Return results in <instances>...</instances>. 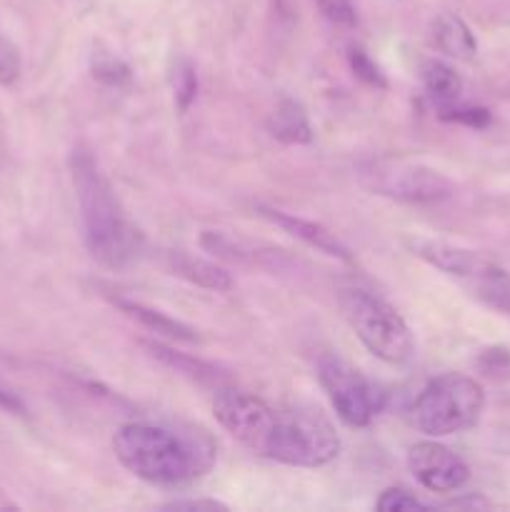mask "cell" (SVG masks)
Returning a JSON list of instances; mask_svg holds the SVG:
<instances>
[{"label": "cell", "mask_w": 510, "mask_h": 512, "mask_svg": "<svg viewBox=\"0 0 510 512\" xmlns=\"http://www.w3.org/2000/svg\"><path fill=\"white\" fill-rule=\"evenodd\" d=\"M485 408V390L470 375L445 373L430 380L410 405V423L428 438L470 430Z\"/></svg>", "instance_id": "obj_4"}, {"label": "cell", "mask_w": 510, "mask_h": 512, "mask_svg": "<svg viewBox=\"0 0 510 512\" xmlns=\"http://www.w3.org/2000/svg\"><path fill=\"white\" fill-rule=\"evenodd\" d=\"M465 285L470 288L473 298H478L485 308L495 310L500 315H510V270H505L503 265L493 263L485 273H480L478 278Z\"/></svg>", "instance_id": "obj_16"}, {"label": "cell", "mask_w": 510, "mask_h": 512, "mask_svg": "<svg viewBox=\"0 0 510 512\" xmlns=\"http://www.w3.org/2000/svg\"><path fill=\"white\" fill-rule=\"evenodd\" d=\"M168 268L170 273L188 280V283L198 285V288L215 290V293H228V290L233 288V278H230V273L223 265L213 263V260L198 258V255L183 253V250L168 253Z\"/></svg>", "instance_id": "obj_12"}, {"label": "cell", "mask_w": 510, "mask_h": 512, "mask_svg": "<svg viewBox=\"0 0 510 512\" xmlns=\"http://www.w3.org/2000/svg\"><path fill=\"white\" fill-rule=\"evenodd\" d=\"M360 180L370 193L410 205H433L455 193L448 175L415 160H373L360 168Z\"/></svg>", "instance_id": "obj_6"}, {"label": "cell", "mask_w": 510, "mask_h": 512, "mask_svg": "<svg viewBox=\"0 0 510 512\" xmlns=\"http://www.w3.org/2000/svg\"><path fill=\"white\" fill-rule=\"evenodd\" d=\"M495 448L500 450V455H510V430H500L495 438Z\"/></svg>", "instance_id": "obj_29"}, {"label": "cell", "mask_w": 510, "mask_h": 512, "mask_svg": "<svg viewBox=\"0 0 510 512\" xmlns=\"http://www.w3.org/2000/svg\"><path fill=\"white\" fill-rule=\"evenodd\" d=\"M408 470L430 493H455L470 480L465 460L435 440H423L408 450Z\"/></svg>", "instance_id": "obj_9"}, {"label": "cell", "mask_w": 510, "mask_h": 512, "mask_svg": "<svg viewBox=\"0 0 510 512\" xmlns=\"http://www.w3.org/2000/svg\"><path fill=\"white\" fill-rule=\"evenodd\" d=\"M433 38L440 53H445L453 60H473L478 55V40H475L473 30L468 28L460 15L455 13H440L433 23Z\"/></svg>", "instance_id": "obj_14"}, {"label": "cell", "mask_w": 510, "mask_h": 512, "mask_svg": "<svg viewBox=\"0 0 510 512\" xmlns=\"http://www.w3.org/2000/svg\"><path fill=\"white\" fill-rule=\"evenodd\" d=\"M113 453L128 473L158 488H188L215 463V443L205 430H170L125 423L113 435Z\"/></svg>", "instance_id": "obj_1"}, {"label": "cell", "mask_w": 510, "mask_h": 512, "mask_svg": "<svg viewBox=\"0 0 510 512\" xmlns=\"http://www.w3.org/2000/svg\"><path fill=\"white\" fill-rule=\"evenodd\" d=\"M163 510H228V505L220 500H173V503L160 505Z\"/></svg>", "instance_id": "obj_27"}, {"label": "cell", "mask_w": 510, "mask_h": 512, "mask_svg": "<svg viewBox=\"0 0 510 512\" xmlns=\"http://www.w3.org/2000/svg\"><path fill=\"white\" fill-rule=\"evenodd\" d=\"M318 5L325 18L335 25H355V20H358L350 0H318Z\"/></svg>", "instance_id": "obj_25"}, {"label": "cell", "mask_w": 510, "mask_h": 512, "mask_svg": "<svg viewBox=\"0 0 510 512\" xmlns=\"http://www.w3.org/2000/svg\"><path fill=\"white\" fill-rule=\"evenodd\" d=\"M438 113L440 120L465 125V128H488L490 120H493L488 108H480V105H458V100L448 105H438Z\"/></svg>", "instance_id": "obj_21"}, {"label": "cell", "mask_w": 510, "mask_h": 512, "mask_svg": "<svg viewBox=\"0 0 510 512\" xmlns=\"http://www.w3.org/2000/svg\"><path fill=\"white\" fill-rule=\"evenodd\" d=\"M23 70V60H20V50L15 48L13 40L0 35V85H13L20 78Z\"/></svg>", "instance_id": "obj_24"}, {"label": "cell", "mask_w": 510, "mask_h": 512, "mask_svg": "<svg viewBox=\"0 0 510 512\" xmlns=\"http://www.w3.org/2000/svg\"><path fill=\"white\" fill-rule=\"evenodd\" d=\"M0 408L13 415H25V403L5 383H0Z\"/></svg>", "instance_id": "obj_28"}, {"label": "cell", "mask_w": 510, "mask_h": 512, "mask_svg": "<svg viewBox=\"0 0 510 512\" xmlns=\"http://www.w3.org/2000/svg\"><path fill=\"white\" fill-rule=\"evenodd\" d=\"M70 170H73V185L78 195L80 220H83V240L90 258L103 268H123L138 253V230L125 218L108 178L100 173L93 155L75 150L70 158Z\"/></svg>", "instance_id": "obj_2"}, {"label": "cell", "mask_w": 510, "mask_h": 512, "mask_svg": "<svg viewBox=\"0 0 510 512\" xmlns=\"http://www.w3.org/2000/svg\"><path fill=\"white\" fill-rule=\"evenodd\" d=\"M260 215L268 218L270 223H275L278 228H283L285 233H290L293 238L303 240L305 245L315 248L318 253L330 255L335 260H343V263H353V253L348 250V245L338 238L335 233H330L325 225L315 223V220L300 218L295 213H285V210L278 208H268V205H260Z\"/></svg>", "instance_id": "obj_11"}, {"label": "cell", "mask_w": 510, "mask_h": 512, "mask_svg": "<svg viewBox=\"0 0 510 512\" xmlns=\"http://www.w3.org/2000/svg\"><path fill=\"white\" fill-rule=\"evenodd\" d=\"M348 63H350V70L355 73V78L363 80L365 85L378 90L388 88V80H385V73L380 70V65L375 63V60L370 58L360 45H355V48L348 50Z\"/></svg>", "instance_id": "obj_22"}, {"label": "cell", "mask_w": 510, "mask_h": 512, "mask_svg": "<svg viewBox=\"0 0 510 512\" xmlns=\"http://www.w3.org/2000/svg\"><path fill=\"white\" fill-rule=\"evenodd\" d=\"M268 133L278 143L285 145H308L313 143V125L303 105L293 98H283L268 118Z\"/></svg>", "instance_id": "obj_13"}, {"label": "cell", "mask_w": 510, "mask_h": 512, "mask_svg": "<svg viewBox=\"0 0 510 512\" xmlns=\"http://www.w3.org/2000/svg\"><path fill=\"white\" fill-rule=\"evenodd\" d=\"M215 420L233 435L235 440L253 453H265L270 433L275 428L278 410L265 400L235 388H220L213 398Z\"/></svg>", "instance_id": "obj_8"}, {"label": "cell", "mask_w": 510, "mask_h": 512, "mask_svg": "<svg viewBox=\"0 0 510 512\" xmlns=\"http://www.w3.org/2000/svg\"><path fill=\"white\" fill-rule=\"evenodd\" d=\"M338 305L368 353L388 365H405L413 360V333L388 300L358 285H348L338 290Z\"/></svg>", "instance_id": "obj_3"}, {"label": "cell", "mask_w": 510, "mask_h": 512, "mask_svg": "<svg viewBox=\"0 0 510 512\" xmlns=\"http://www.w3.org/2000/svg\"><path fill=\"white\" fill-rule=\"evenodd\" d=\"M375 508H378L380 512H415V510H430V505L423 503L420 498H415L410 490L388 488L380 493Z\"/></svg>", "instance_id": "obj_23"}, {"label": "cell", "mask_w": 510, "mask_h": 512, "mask_svg": "<svg viewBox=\"0 0 510 512\" xmlns=\"http://www.w3.org/2000/svg\"><path fill=\"white\" fill-rule=\"evenodd\" d=\"M173 95L175 105H178L180 113H188L190 105L195 103V95H198V73H195V65L188 58H178L173 65Z\"/></svg>", "instance_id": "obj_19"}, {"label": "cell", "mask_w": 510, "mask_h": 512, "mask_svg": "<svg viewBox=\"0 0 510 512\" xmlns=\"http://www.w3.org/2000/svg\"><path fill=\"white\" fill-rule=\"evenodd\" d=\"M318 378L335 415L348 428H368L375 415L385 408L383 388L335 355L320 358Z\"/></svg>", "instance_id": "obj_7"}, {"label": "cell", "mask_w": 510, "mask_h": 512, "mask_svg": "<svg viewBox=\"0 0 510 512\" xmlns=\"http://www.w3.org/2000/svg\"><path fill=\"white\" fill-rule=\"evenodd\" d=\"M93 78L98 83L110 85V88H120V85L130 83V68L125 60H120L113 53H95L93 55Z\"/></svg>", "instance_id": "obj_20"}, {"label": "cell", "mask_w": 510, "mask_h": 512, "mask_svg": "<svg viewBox=\"0 0 510 512\" xmlns=\"http://www.w3.org/2000/svg\"><path fill=\"white\" fill-rule=\"evenodd\" d=\"M115 305H118L128 318L138 320V323L143 325V328H148L150 333L163 335V338L168 340H178V343H195V340H198V333H195L190 325H185L183 320L178 318H170V315L160 313V310L148 308V305L135 303V300H125V298L115 300Z\"/></svg>", "instance_id": "obj_15"}, {"label": "cell", "mask_w": 510, "mask_h": 512, "mask_svg": "<svg viewBox=\"0 0 510 512\" xmlns=\"http://www.w3.org/2000/svg\"><path fill=\"white\" fill-rule=\"evenodd\" d=\"M340 435L315 408L278 410L275 428L265 445V458L293 468H320L338 458Z\"/></svg>", "instance_id": "obj_5"}, {"label": "cell", "mask_w": 510, "mask_h": 512, "mask_svg": "<svg viewBox=\"0 0 510 512\" xmlns=\"http://www.w3.org/2000/svg\"><path fill=\"white\" fill-rule=\"evenodd\" d=\"M145 348L150 350V355H153V358L163 360L165 365L175 368L178 373H188L198 380H213L215 378V368L213 365L203 363V360H195V358H190V355L178 353V350H170L168 345H160V343H155V340H148V343H145Z\"/></svg>", "instance_id": "obj_18"}, {"label": "cell", "mask_w": 510, "mask_h": 512, "mask_svg": "<svg viewBox=\"0 0 510 512\" xmlns=\"http://www.w3.org/2000/svg\"><path fill=\"white\" fill-rule=\"evenodd\" d=\"M403 243L415 258L428 263L430 268L440 270V273L450 275V278L463 280V283H470V280L478 278L480 273H485V270L495 263V260L488 258L485 253L448 243V240L425 238V235H408V238H403Z\"/></svg>", "instance_id": "obj_10"}, {"label": "cell", "mask_w": 510, "mask_h": 512, "mask_svg": "<svg viewBox=\"0 0 510 512\" xmlns=\"http://www.w3.org/2000/svg\"><path fill=\"white\" fill-rule=\"evenodd\" d=\"M420 78H423L425 93L438 105L455 103L463 93V78L445 60H425L423 68H420Z\"/></svg>", "instance_id": "obj_17"}, {"label": "cell", "mask_w": 510, "mask_h": 512, "mask_svg": "<svg viewBox=\"0 0 510 512\" xmlns=\"http://www.w3.org/2000/svg\"><path fill=\"white\" fill-rule=\"evenodd\" d=\"M478 365L483 370H488V373H495V370H505L510 368V350L508 348H488L483 350V355H480Z\"/></svg>", "instance_id": "obj_26"}]
</instances>
